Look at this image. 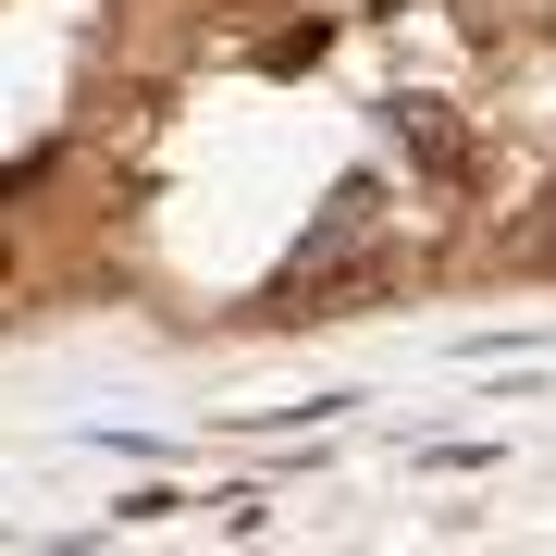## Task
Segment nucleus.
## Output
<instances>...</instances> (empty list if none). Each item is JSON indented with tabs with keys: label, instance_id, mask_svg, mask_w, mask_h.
<instances>
[{
	"label": "nucleus",
	"instance_id": "f257e3e1",
	"mask_svg": "<svg viewBox=\"0 0 556 556\" xmlns=\"http://www.w3.org/2000/svg\"><path fill=\"white\" fill-rule=\"evenodd\" d=\"M408 137H420V161H433V174H457V161H470V149H457V124H445L433 100H408Z\"/></svg>",
	"mask_w": 556,
	"mask_h": 556
}]
</instances>
